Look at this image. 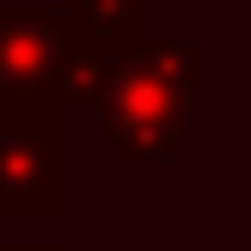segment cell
Here are the masks:
<instances>
[{
  "label": "cell",
  "mask_w": 251,
  "mask_h": 251,
  "mask_svg": "<svg viewBox=\"0 0 251 251\" xmlns=\"http://www.w3.org/2000/svg\"><path fill=\"white\" fill-rule=\"evenodd\" d=\"M0 251H64L53 240H0Z\"/></svg>",
  "instance_id": "5b68a950"
},
{
  "label": "cell",
  "mask_w": 251,
  "mask_h": 251,
  "mask_svg": "<svg viewBox=\"0 0 251 251\" xmlns=\"http://www.w3.org/2000/svg\"><path fill=\"white\" fill-rule=\"evenodd\" d=\"M64 105L0 111V222H53L70 210Z\"/></svg>",
  "instance_id": "7a4b0ae2"
},
{
  "label": "cell",
  "mask_w": 251,
  "mask_h": 251,
  "mask_svg": "<svg viewBox=\"0 0 251 251\" xmlns=\"http://www.w3.org/2000/svg\"><path fill=\"white\" fill-rule=\"evenodd\" d=\"M64 18L59 6H12L0 0V111L59 105Z\"/></svg>",
  "instance_id": "3957f363"
},
{
  "label": "cell",
  "mask_w": 251,
  "mask_h": 251,
  "mask_svg": "<svg viewBox=\"0 0 251 251\" xmlns=\"http://www.w3.org/2000/svg\"><path fill=\"white\" fill-rule=\"evenodd\" d=\"M199 64L204 53L187 35H140L111 64L94 100V123L123 164H164L187 140L199 105Z\"/></svg>",
  "instance_id": "6da1fadb"
},
{
  "label": "cell",
  "mask_w": 251,
  "mask_h": 251,
  "mask_svg": "<svg viewBox=\"0 0 251 251\" xmlns=\"http://www.w3.org/2000/svg\"><path fill=\"white\" fill-rule=\"evenodd\" d=\"M64 41L100 59H123L146 35V0H59Z\"/></svg>",
  "instance_id": "277c9868"
}]
</instances>
